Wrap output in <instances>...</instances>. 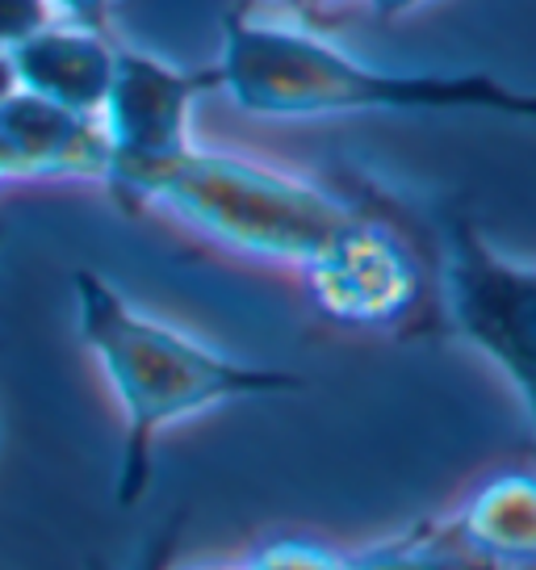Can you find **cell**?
<instances>
[{
    "instance_id": "cell-8",
    "label": "cell",
    "mask_w": 536,
    "mask_h": 570,
    "mask_svg": "<svg viewBox=\"0 0 536 570\" xmlns=\"http://www.w3.org/2000/svg\"><path fill=\"white\" fill-rule=\"evenodd\" d=\"M469 553L495 567H533L536 553V487L528 474H503L486 482L478 495L448 524Z\"/></svg>"
},
{
    "instance_id": "cell-3",
    "label": "cell",
    "mask_w": 536,
    "mask_h": 570,
    "mask_svg": "<svg viewBox=\"0 0 536 570\" xmlns=\"http://www.w3.org/2000/svg\"><path fill=\"white\" fill-rule=\"evenodd\" d=\"M106 185L126 206H160L227 248L281 265H306L357 214L327 185L197 142L168 160L113 168Z\"/></svg>"
},
{
    "instance_id": "cell-9",
    "label": "cell",
    "mask_w": 536,
    "mask_h": 570,
    "mask_svg": "<svg viewBox=\"0 0 536 570\" xmlns=\"http://www.w3.org/2000/svg\"><path fill=\"white\" fill-rule=\"evenodd\" d=\"M340 570H503L469 553L453 537L448 524L436 529H411L407 537H394L360 558H340Z\"/></svg>"
},
{
    "instance_id": "cell-16",
    "label": "cell",
    "mask_w": 536,
    "mask_h": 570,
    "mask_svg": "<svg viewBox=\"0 0 536 570\" xmlns=\"http://www.w3.org/2000/svg\"><path fill=\"white\" fill-rule=\"evenodd\" d=\"M0 244H4V218H0Z\"/></svg>"
},
{
    "instance_id": "cell-1",
    "label": "cell",
    "mask_w": 536,
    "mask_h": 570,
    "mask_svg": "<svg viewBox=\"0 0 536 570\" xmlns=\"http://www.w3.org/2000/svg\"><path fill=\"white\" fill-rule=\"evenodd\" d=\"M218 89L256 118H331V114H503L528 122L536 97L490 71H390L374 68L327 38L251 18L222 21Z\"/></svg>"
},
{
    "instance_id": "cell-15",
    "label": "cell",
    "mask_w": 536,
    "mask_h": 570,
    "mask_svg": "<svg viewBox=\"0 0 536 570\" xmlns=\"http://www.w3.org/2000/svg\"><path fill=\"white\" fill-rule=\"evenodd\" d=\"M206 570H244V567H206Z\"/></svg>"
},
{
    "instance_id": "cell-14",
    "label": "cell",
    "mask_w": 536,
    "mask_h": 570,
    "mask_svg": "<svg viewBox=\"0 0 536 570\" xmlns=\"http://www.w3.org/2000/svg\"><path fill=\"white\" fill-rule=\"evenodd\" d=\"M13 92H18V76H13V63H9V55L0 51V106H4Z\"/></svg>"
},
{
    "instance_id": "cell-5",
    "label": "cell",
    "mask_w": 536,
    "mask_h": 570,
    "mask_svg": "<svg viewBox=\"0 0 536 570\" xmlns=\"http://www.w3.org/2000/svg\"><path fill=\"white\" fill-rule=\"evenodd\" d=\"M210 89H218L215 68H177L160 55L113 47V76H109L106 106H101L109 173L168 160L185 147H193L189 114L197 97Z\"/></svg>"
},
{
    "instance_id": "cell-4",
    "label": "cell",
    "mask_w": 536,
    "mask_h": 570,
    "mask_svg": "<svg viewBox=\"0 0 536 570\" xmlns=\"http://www.w3.org/2000/svg\"><path fill=\"white\" fill-rule=\"evenodd\" d=\"M436 223V282L431 298L453 336L507 374L524 411L536 403V273L503 256L465 206H445Z\"/></svg>"
},
{
    "instance_id": "cell-13",
    "label": "cell",
    "mask_w": 536,
    "mask_h": 570,
    "mask_svg": "<svg viewBox=\"0 0 536 570\" xmlns=\"http://www.w3.org/2000/svg\"><path fill=\"white\" fill-rule=\"evenodd\" d=\"M419 4H428V0H369V9H374L377 18H407Z\"/></svg>"
},
{
    "instance_id": "cell-2",
    "label": "cell",
    "mask_w": 536,
    "mask_h": 570,
    "mask_svg": "<svg viewBox=\"0 0 536 570\" xmlns=\"http://www.w3.org/2000/svg\"><path fill=\"white\" fill-rule=\"evenodd\" d=\"M76 323L97 365L106 370L118 411H122V462H118V503L135 508L151 482V449L168 424L235 399L294 394L302 374L277 365H251L218 353L180 327L151 320L113 282L92 268L72 273Z\"/></svg>"
},
{
    "instance_id": "cell-6",
    "label": "cell",
    "mask_w": 536,
    "mask_h": 570,
    "mask_svg": "<svg viewBox=\"0 0 536 570\" xmlns=\"http://www.w3.org/2000/svg\"><path fill=\"white\" fill-rule=\"evenodd\" d=\"M0 168H4V180H106V126L101 118L72 114L18 89L0 106Z\"/></svg>"
},
{
    "instance_id": "cell-11",
    "label": "cell",
    "mask_w": 536,
    "mask_h": 570,
    "mask_svg": "<svg viewBox=\"0 0 536 570\" xmlns=\"http://www.w3.org/2000/svg\"><path fill=\"white\" fill-rule=\"evenodd\" d=\"M51 21V0H0V51H13L18 42H26Z\"/></svg>"
},
{
    "instance_id": "cell-7",
    "label": "cell",
    "mask_w": 536,
    "mask_h": 570,
    "mask_svg": "<svg viewBox=\"0 0 536 570\" xmlns=\"http://www.w3.org/2000/svg\"><path fill=\"white\" fill-rule=\"evenodd\" d=\"M4 55L13 63L18 89L72 114L101 118L109 76H113V42L106 38V30L54 18L51 26H42L38 35Z\"/></svg>"
},
{
    "instance_id": "cell-10",
    "label": "cell",
    "mask_w": 536,
    "mask_h": 570,
    "mask_svg": "<svg viewBox=\"0 0 536 570\" xmlns=\"http://www.w3.org/2000/svg\"><path fill=\"white\" fill-rule=\"evenodd\" d=\"M244 570H340V558L310 541H277L244 562Z\"/></svg>"
},
{
    "instance_id": "cell-17",
    "label": "cell",
    "mask_w": 536,
    "mask_h": 570,
    "mask_svg": "<svg viewBox=\"0 0 536 570\" xmlns=\"http://www.w3.org/2000/svg\"><path fill=\"white\" fill-rule=\"evenodd\" d=\"M0 180H4V168H0Z\"/></svg>"
},
{
    "instance_id": "cell-12",
    "label": "cell",
    "mask_w": 536,
    "mask_h": 570,
    "mask_svg": "<svg viewBox=\"0 0 536 570\" xmlns=\"http://www.w3.org/2000/svg\"><path fill=\"white\" fill-rule=\"evenodd\" d=\"M51 9H54V18L80 21V26H92V30H106L113 0H51Z\"/></svg>"
}]
</instances>
